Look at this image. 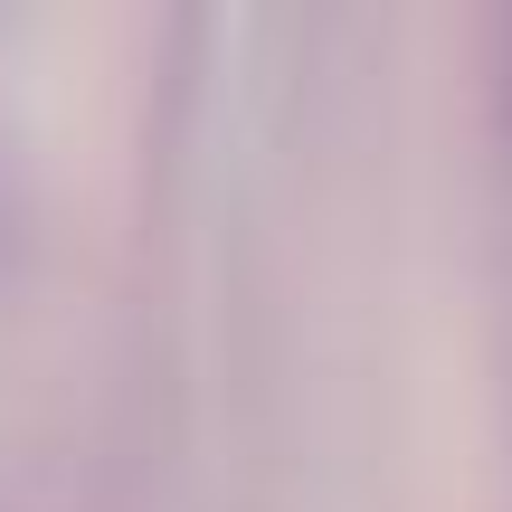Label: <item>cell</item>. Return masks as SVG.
Returning <instances> with one entry per match:
<instances>
[]
</instances>
